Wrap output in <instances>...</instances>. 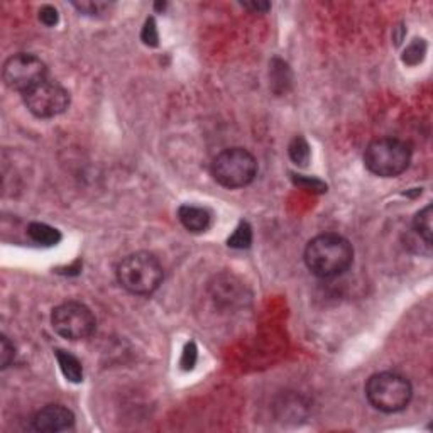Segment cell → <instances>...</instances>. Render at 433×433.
I'll return each mask as SVG.
<instances>
[{
	"label": "cell",
	"mask_w": 433,
	"mask_h": 433,
	"mask_svg": "<svg viewBox=\"0 0 433 433\" xmlns=\"http://www.w3.org/2000/svg\"><path fill=\"white\" fill-rule=\"evenodd\" d=\"M354 261L352 244L345 237L325 232L313 237L305 249V264L312 275L332 280L344 275Z\"/></svg>",
	"instance_id": "6da1fadb"
},
{
	"label": "cell",
	"mask_w": 433,
	"mask_h": 433,
	"mask_svg": "<svg viewBox=\"0 0 433 433\" xmlns=\"http://www.w3.org/2000/svg\"><path fill=\"white\" fill-rule=\"evenodd\" d=\"M165 271L161 263L151 252H134L121 261L117 266L118 284L130 295L149 296L161 286Z\"/></svg>",
	"instance_id": "7a4b0ae2"
},
{
	"label": "cell",
	"mask_w": 433,
	"mask_h": 433,
	"mask_svg": "<svg viewBox=\"0 0 433 433\" xmlns=\"http://www.w3.org/2000/svg\"><path fill=\"white\" fill-rule=\"evenodd\" d=\"M413 387L410 381L398 373L373 374L367 379L366 398L371 406L383 413H398L403 411L411 401Z\"/></svg>",
	"instance_id": "3957f363"
},
{
	"label": "cell",
	"mask_w": 433,
	"mask_h": 433,
	"mask_svg": "<svg viewBox=\"0 0 433 433\" xmlns=\"http://www.w3.org/2000/svg\"><path fill=\"white\" fill-rule=\"evenodd\" d=\"M366 167L376 177L394 178L408 170L411 163V148L401 139H374L364 151Z\"/></svg>",
	"instance_id": "277c9868"
},
{
	"label": "cell",
	"mask_w": 433,
	"mask_h": 433,
	"mask_svg": "<svg viewBox=\"0 0 433 433\" xmlns=\"http://www.w3.org/2000/svg\"><path fill=\"white\" fill-rule=\"evenodd\" d=\"M257 174L256 158L244 148H231L219 153L212 163V177L220 186L237 190L251 185Z\"/></svg>",
	"instance_id": "5b68a950"
},
{
	"label": "cell",
	"mask_w": 433,
	"mask_h": 433,
	"mask_svg": "<svg viewBox=\"0 0 433 433\" xmlns=\"http://www.w3.org/2000/svg\"><path fill=\"white\" fill-rule=\"evenodd\" d=\"M51 325L63 338L83 341L95 332L97 322L88 306L80 301H67L53 310Z\"/></svg>",
	"instance_id": "8992f818"
},
{
	"label": "cell",
	"mask_w": 433,
	"mask_h": 433,
	"mask_svg": "<svg viewBox=\"0 0 433 433\" xmlns=\"http://www.w3.org/2000/svg\"><path fill=\"white\" fill-rule=\"evenodd\" d=\"M2 76L7 87L24 95L48 78V69L38 56L20 53V55L11 56L4 63Z\"/></svg>",
	"instance_id": "52a82bcc"
},
{
	"label": "cell",
	"mask_w": 433,
	"mask_h": 433,
	"mask_svg": "<svg viewBox=\"0 0 433 433\" xmlns=\"http://www.w3.org/2000/svg\"><path fill=\"white\" fill-rule=\"evenodd\" d=\"M22 99L32 116L39 118H53L60 116L69 105L68 90L48 78L24 93Z\"/></svg>",
	"instance_id": "ba28073f"
},
{
	"label": "cell",
	"mask_w": 433,
	"mask_h": 433,
	"mask_svg": "<svg viewBox=\"0 0 433 433\" xmlns=\"http://www.w3.org/2000/svg\"><path fill=\"white\" fill-rule=\"evenodd\" d=\"M31 423L36 432L58 433L69 430L75 425V415L63 404H48L32 416Z\"/></svg>",
	"instance_id": "9c48e42d"
},
{
	"label": "cell",
	"mask_w": 433,
	"mask_h": 433,
	"mask_svg": "<svg viewBox=\"0 0 433 433\" xmlns=\"http://www.w3.org/2000/svg\"><path fill=\"white\" fill-rule=\"evenodd\" d=\"M178 219L188 232L200 234L210 226L212 215L207 208L197 205H181L178 208Z\"/></svg>",
	"instance_id": "30bf717a"
},
{
	"label": "cell",
	"mask_w": 433,
	"mask_h": 433,
	"mask_svg": "<svg viewBox=\"0 0 433 433\" xmlns=\"http://www.w3.org/2000/svg\"><path fill=\"white\" fill-rule=\"evenodd\" d=\"M56 361H58L61 373H63L64 378L71 383H81L83 381V366L78 359L75 357L73 354L67 352V350L58 349L55 352Z\"/></svg>",
	"instance_id": "8fae6325"
},
{
	"label": "cell",
	"mask_w": 433,
	"mask_h": 433,
	"mask_svg": "<svg viewBox=\"0 0 433 433\" xmlns=\"http://www.w3.org/2000/svg\"><path fill=\"white\" fill-rule=\"evenodd\" d=\"M27 235L41 246H56L61 240V234L58 228L48 226V224L32 222L27 227Z\"/></svg>",
	"instance_id": "7c38bea8"
},
{
	"label": "cell",
	"mask_w": 433,
	"mask_h": 433,
	"mask_svg": "<svg viewBox=\"0 0 433 433\" xmlns=\"http://www.w3.org/2000/svg\"><path fill=\"white\" fill-rule=\"evenodd\" d=\"M432 216H433V208L432 205H427L415 215L413 220L415 232L420 235V239H422L427 246H432V234H433Z\"/></svg>",
	"instance_id": "4fadbf2b"
},
{
	"label": "cell",
	"mask_w": 433,
	"mask_h": 433,
	"mask_svg": "<svg viewBox=\"0 0 433 433\" xmlns=\"http://www.w3.org/2000/svg\"><path fill=\"white\" fill-rule=\"evenodd\" d=\"M252 244V228L247 222H240L234 234L228 237L227 246L232 249H247Z\"/></svg>",
	"instance_id": "5bb4252c"
},
{
	"label": "cell",
	"mask_w": 433,
	"mask_h": 433,
	"mask_svg": "<svg viewBox=\"0 0 433 433\" xmlns=\"http://www.w3.org/2000/svg\"><path fill=\"white\" fill-rule=\"evenodd\" d=\"M289 158L293 159V163L295 165L300 166H306L310 161V146L308 142L305 141L303 137H295L291 141V144H289Z\"/></svg>",
	"instance_id": "9a60e30c"
},
{
	"label": "cell",
	"mask_w": 433,
	"mask_h": 433,
	"mask_svg": "<svg viewBox=\"0 0 433 433\" xmlns=\"http://www.w3.org/2000/svg\"><path fill=\"white\" fill-rule=\"evenodd\" d=\"M14 357H15L14 345L11 344V341L6 337V335H2V337H0V366H2V369L9 367L11 362L14 361Z\"/></svg>",
	"instance_id": "2e32d148"
},
{
	"label": "cell",
	"mask_w": 433,
	"mask_h": 433,
	"mask_svg": "<svg viewBox=\"0 0 433 433\" xmlns=\"http://www.w3.org/2000/svg\"><path fill=\"white\" fill-rule=\"evenodd\" d=\"M425 55V43L423 39H415L413 44L408 46V50L404 51V63L408 64H416Z\"/></svg>",
	"instance_id": "e0dca14e"
},
{
	"label": "cell",
	"mask_w": 433,
	"mask_h": 433,
	"mask_svg": "<svg viewBox=\"0 0 433 433\" xmlns=\"http://www.w3.org/2000/svg\"><path fill=\"white\" fill-rule=\"evenodd\" d=\"M142 41H144V44H148V46H158V29H156V22H154V19L151 18L146 20L144 27H142V34H141Z\"/></svg>",
	"instance_id": "ac0fdd59"
},
{
	"label": "cell",
	"mask_w": 433,
	"mask_h": 433,
	"mask_svg": "<svg viewBox=\"0 0 433 433\" xmlns=\"http://www.w3.org/2000/svg\"><path fill=\"white\" fill-rule=\"evenodd\" d=\"M73 6H75L81 14H87V15L102 14V12L109 7L105 2H75Z\"/></svg>",
	"instance_id": "d6986e66"
},
{
	"label": "cell",
	"mask_w": 433,
	"mask_h": 433,
	"mask_svg": "<svg viewBox=\"0 0 433 433\" xmlns=\"http://www.w3.org/2000/svg\"><path fill=\"white\" fill-rule=\"evenodd\" d=\"M39 20L44 24V26H48V27L56 26V24H58V20H60L58 11H56L53 6H43L39 9Z\"/></svg>",
	"instance_id": "ffe728a7"
},
{
	"label": "cell",
	"mask_w": 433,
	"mask_h": 433,
	"mask_svg": "<svg viewBox=\"0 0 433 433\" xmlns=\"http://www.w3.org/2000/svg\"><path fill=\"white\" fill-rule=\"evenodd\" d=\"M195 361H197V347L191 342V344L186 345L185 352H183L181 366L185 367V369H191V367L195 366Z\"/></svg>",
	"instance_id": "44dd1931"
},
{
	"label": "cell",
	"mask_w": 433,
	"mask_h": 433,
	"mask_svg": "<svg viewBox=\"0 0 433 433\" xmlns=\"http://www.w3.org/2000/svg\"><path fill=\"white\" fill-rule=\"evenodd\" d=\"M242 7H246V9L252 11V12H266L271 9V4L268 2H246L242 4Z\"/></svg>",
	"instance_id": "7402d4cb"
}]
</instances>
